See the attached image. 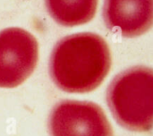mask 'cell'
Returning a JSON list of instances; mask_svg holds the SVG:
<instances>
[{
	"label": "cell",
	"instance_id": "cell-5",
	"mask_svg": "<svg viewBox=\"0 0 153 136\" xmlns=\"http://www.w3.org/2000/svg\"><path fill=\"white\" fill-rule=\"evenodd\" d=\"M107 28L126 38L147 32L152 25L153 0H104Z\"/></svg>",
	"mask_w": 153,
	"mask_h": 136
},
{
	"label": "cell",
	"instance_id": "cell-2",
	"mask_svg": "<svg viewBox=\"0 0 153 136\" xmlns=\"http://www.w3.org/2000/svg\"><path fill=\"white\" fill-rule=\"evenodd\" d=\"M108 108L124 128L150 132L153 126V72L146 66L129 68L117 75L107 91Z\"/></svg>",
	"mask_w": 153,
	"mask_h": 136
},
{
	"label": "cell",
	"instance_id": "cell-6",
	"mask_svg": "<svg viewBox=\"0 0 153 136\" xmlns=\"http://www.w3.org/2000/svg\"><path fill=\"white\" fill-rule=\"evenodd\" d=\"M50 16L60 25L74 27L89 22L94 17L98 0H45Z\"/></svg>",
	"mask_w": 153,
	"mask_h": 136
},
{
	"label": "cell",
	"instance_id": "cell-4",
	"mask_svg": "<svg viewBox=\"0 0 153 136\" xmlns=\"http://www.w3.org/2000/svg\"><path fill=\"white\" fill-rule=\"evenodd\" d=\"M50 136H114L103 109L91 101L63 100L48 117Z\"/></svg>",
	"mask_w": 153,
	"mask_h": 136
},
{
	"label": "cell",
	"instance_id": "cell-1",
	"mask_svg": "<svg viewBox=\"0 0 153 136\" xmlns=\"http://www.w3.org/2000/svg\"><path fill=\"white\" fill-rule=\"evenodd\" d=\"M111 68V53L105 39L92 32L66 36L54 47L49 74L63 91L86 93L96 90Z\"/></svg>",
	"mask_w": 153,
	"mask_h": 136
},
{
	"label": "cell",
	"instance_id": "cell-3",
	"mask_svg": "<svg viewBox=\"0 0 153 136\" xmlns=\"http://www.w3.org/2000/svg\"><path fill=\"white\" fill-rule=\"evenodd\" d=\"M39 60L35 37L21 28L0 31V88H14L34 72Z\"/></svg>",
	"mask_w": 153,
	"mask_h": 136
}]
</instances>
